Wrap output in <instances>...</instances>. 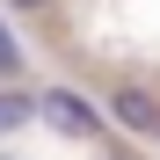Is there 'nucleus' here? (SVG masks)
Wrapping results in <instances>:
<instances>
[{
    "instance_id": "obj_1",
    "label": "nucleus",
    "mask_w": 160,
    "mask_h": 160,
    "mask_svg": "<svg viewBox=\"0 0 160 160\" xmlns=\"http://www.w3.org/2000/svg\"><path fill=\"white\" fill-rule=\"evenodd\" d=\"M37 117L58 131V138H102V117H95V109H88L73 88H51V95L37 102Z\"/></svg>"
},
{
    "instance_id": "obj_2",
    "label": "nucleus",
    "mask_w": 160,
    "mask_h": 160,
    "mask_svg": "<svg viewBox=\"0 0 160 160\" xmlns=\"http://www.w3.org/2000/svg\"><path fill=\"white\" fill-rule=\"evenodd\" d=\"M109 117H117L124 131H146V138H153V124H160V102H153L146 88H117V95H109Z\"/></svg>"
},
{
    "instance_id": "obj_3",
    "label": "nucleus",
    "mask_w": 160,
    "mask_h": 160,
    "mask_svg": "<svg viewBox=\"0 0 160 160\" xmlns=\"http://www.w3.org/2000/svg\"><path fill=\"white\" fill-rule=\"evenodd\" d=\"M29 117H37V102H29V95H15V88H0V138H15V131L29 124Z\"/></svg>"
},
{
    "instance_id": "obj_4",
    "label": "nucleus",
    "mask_w": 160,
    "mask_h": 160,
    "mask_svg": "<svg viewBox=\"0 0 160 160\" xmlns=\"http://www.w3.org/2000/svg\"><path fill=\"white\" fill-rule=\"evenodd\" d=\"M22 66H29V58H22V44H15V29L0 22V73H22Z\"/></svg>"
},
{
    "instance_id": "obj_5",
    "label": "nucleus",
    "mask_w": 160,
    "mask_h": 160,
    "mask_svg": "<svg viewBox=\"0 0 160 160\" xmlns=\"http://www.w3.org/2000/svg\"><path fill=\"white\" fill-rule=\"evenodd\" d=\"M8 8H22V15H51V0H8Z\"/></svg>"
},
{
    "instance_id": "obj_6",
    "label": "nucleus",
    "mask_w": 160,
    "mask_h": 160,
    "mask_svg": "<svg viewBox=\"0 0 160 160\" xmlns=\"http://www.w3.org/2000/svg\"><path fill=\"white\" fill-rule=\"evenodd\" d=\"M153 138H160V124H153Z\"/></svg>"
}]
</instances>
